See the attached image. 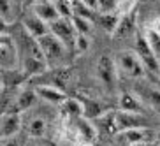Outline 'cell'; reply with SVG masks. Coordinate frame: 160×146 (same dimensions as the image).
Returning <instances> with one entry per match:
<instances>
[{"mask_svg": "<svg viewBox=\"0 0 160 146\" xmlns=\"http://www.w3.org/2000/svg\"><path fill=\"white\" fill-rule=\"evenodd\" d=\"M142 33H144L148 44L151 46V49L155 51V55H157V57H160V33L157 32L151 25H150V27H146V28L142 30Z\"/></svg>", "mask_w": 160, "mask_h": 146, "instance_id": "cell-24", "label": "cell"}, {"mask_svg": "<svg viewBox=\"0 0 160 146\" xmlns=\"http://www.w3.org/2000/svg\"><path fill=\"white\" fill-rule=\"evenodd\" d=\"M79 2L90 11H99V0H79Z\"/></svg>", "mask_w": 160, "mask_h": 146, "instance_id": "cell-30", "label": "cell"}, {"mask_svg": "<svg viewBox=\"0 0 160 146\" xmlns=\"http://www.w3.org/2000/svg\"><path fill=\"white\" fill-rule=\"evenodd\" d=\"M95 71H97V78H99L108 88L113 90L114 86H116V79H118V74H120V72H118L114 58H109L108 55H102V57L97 60Z\"/></svg>", "mask_w": 160, "mask_h": 146, "instance_id": "cell-5", "label": "cell"}, {"mask_svg": "<svg viewBox=\"0 0 160 146\" xmlns=\"http://www.w3.org/2000/svg\"><path fill=\"white\" fill-rule=\"evenodd\" d=\"M136 51H137L139 58L142 60V63H144V67L148 69V71L160 72V62H158L160 57H157V55H155V51H153L151 46L148 44V41H146V37H144V33H142V32H137Z\"/></svg>", "mask_w": 160, "mask_h": 146, "instance_id": "cell-6", "label": "cell"}, {"mask_svg": "<svg viewBox=\"0 0 160 146\" xmlns=\"http://www.w3.org/2000/svg\"><path fill=\"white\" fill-rule=\"evenodd\" d=\"M12 11V5H11V0H2V13H0V18H2V25L5 27L7 23V16L11 14Z\"/></svg>", "mask_w": 160, "mask_h": 146, "instance_id": "cell-29", "label": "cell"}, {"mask_svg": "<svg viewBox=\"0 0 160 146\" xmlns=\"http://www.w3.org/2000/svg\"><path fill=\"white\" fill-rule=\"evenodd\" d=\"M48 62L39 57H21V72L25 78L42 76L48 71Z\"/></svg>", "mask_w": 160, "mask_h": 146, "instance_id": "cell-11", "label": "cell"}, {"mask_svg": "<svg viewBox=\"0 0 160 146\" xmlns=\"http://www.w3.org/2000/svg\"><path fill=\"white\" fill-rule=\"evenodd\" d=\"M123 137L128 144H134V143H144L146 139V130L144 128H130V130L123 132Z\"/></svg>", "mask_w": 160, "mask_h": 146, "instance_id": "cell-26", "label": "cell"}, {"mask_svg": "<svg viewBox=\"0 0 160 146\" xmlns=\"http://www.w3.org/2000/svg\"><path fill=\"white\" fill-rule=\"evenodd\" d=\"M39 46L44 53V58H46L48 65L51 69H58V67H65L67 63V53H69V46H67L63 41L55 35V33H46L42 37L37 39Z\"/></svg>", "mask_w": 160, "mask_h": 146, "instance_id": "cell-1", "label": "cell"}, {"mask_svg": "<svg viewBox=\"0 0 160 146\" xmlns=\"http://www.w3.org/2000/svg\"><path fill=\"white\" fill-rule=\"evenodd\" d=\"M95 125L99 130H102L104 134H114L118 132V127H116V111H106L102 116H99L95 120Z\"/></svg>", "mask_w": 160, "mask_h": 146, "instance_id": "cell-18", "label": "cell"}, {"mask_svg": "<svg viewBox=\"0 0 160 146\" xmlns=\"http://www.w3.org/2000/svg\"><path fill=\"white\" fill-rule=\"evenodd\" d=\"M72 122H74V125H72V128H74V137L78 139V143H79L81 146H92L93 144L95 139H97V134H99L97 125H95V123H90V120L85 116L76 118Z\"/></svg>", "mask_w": 160, "mask_h": 146, "instance_id": "cell-4", "label": "cell"}, {"mask_svg": "<svg viewBox=\"0 0 160 146\" xmlns=\"http://www.w3.org/2000/svg\"><path fill=\"white\" fill-rule=\"evenodd\" d=\"M46 120L44 118H33V120H30L28 127H27V132H28V136L33 137V139H39V137H42L44 134H46Z\"/></svg>", "mask_w": 160, "mask_h": 146, "instance_id": "cell-23", "label": "cell"}, {"mask_svg": "<svg viewBox=\"0 0 160 146\" xmlns=\"http://www.w3.org/2000/svg\"><path fill=\"white\" fill-rule=\"evenodd\" d=\"M62 113L69 120H76V118L83 116V104H81L79 97H67L65 102L62 104Z\"/></svg>", "mask_w": 160, "mask_h": 146, "instance_id": "cell-17", "label": "cell"}, {"mask_svg": "<svg viewBox=\"0 0 160 146\" xmlns=\"http://www.w3.org/2000/svg\"><path fill=\"white\" fill-rule=\"evenodd\" d=\"M120 18H122V16L118 14L116 11H113V13H100L99 23L109 35H113L116 27H118V23H120Z\"/></svg>", "mask_w": 160, "mask_h": 146, "instance_id": "cell-21", "label": "cell"}, {"mask_svg": "<svg viewBox=\"0 0 160 146\" xmlns=\"http://www.w3.org/2000/svg\"><path fill=\"white\" fill-rule=\"evenodd\" d=\"M136 18H137V11H130V13H127V14H122V18H120V23H118L116 30H114V33L111 35V37L114 39V41H118V39L122 37H128L130 33L136 32Z\"/></svg>", "mask_w": 160, "mask_h": 146, "instance_id": "cell-13", "label": "cell"}, {"mask_svg": "<svg viewBox=\"0 0 160 146\" xmlns=\"http://www.w3.org/2000/svg\"><path fill=\"white\" fill-rule=\"evenodd\" d=\"M120 109L130 111V113H144V104H142L141 97H137L130 92H125L120 95Z\"/></svg>", "mask_w": 160, "mask_h": 146, "instance_id": "cell-15", "label": "cell"}, {"mask_svg": "<svg viewBox=\"0 0 160 146\" xmlns=\"http://www.w3.org/2000/svg\"><path fill=\"white\" fill-rule=\"evenodd\" d=\"M151 27H153V28H155L157 32L160 33V18H157L155 21H153V23H151Z\"/></svg>", "mask_w": 160, "mask_h": 146, "instance_id": "cell-33", "label": "cell"}, {"mask_svg": "<svg viewBox=\"0 0 160 146\" xmlns=\"http://www.w3.org/2000/svg\"><path fill=\"white\" fill-rule=\"evenodd\" d=\"M81 104H83V116L88 118V120H97L99 116H102L108 109H104V106L99 102V100H93V99H88L85 95L79 97Z\"/></svg>", "mask_w": 160, "mask_h": 146, "instance_id": "cell-16", "label": "cell"}, {"mask_svg": "<svg viewBox=\"0 0 160 146\" xmlns=\"http://www.w3.org/2000/svg\"><path fill=\"white\" fill-rule=\"evenodd\" d=\"M27 146H39V144H33V143H32V144H27Z\"/></svg>", "mask_w": 160, "mask_h": 146, "instance_id": "cell-35", "label": "cell"}, {"mask_svg": "<svg viewBox=\"0 0 160 146\" xmlns=\"http://www.w3.org/2000/svg\"><path fill=\"white\" fill-rule=\"evenodd\" d=\"M21 63L18 43L14 41L12 33L2 32L0 35V67L2 71H16Z\"/></svg>", "mask_w": 160, "mask_h": 146, "instance_id": "cell-3", "label": "cell"}, {"mask_svg": "<svg viewBox=\"0 0 160 146\" xmlns=\"http://www.w3.org/2000/svg\"><path fill=\"white\" fill-rule=\"evenodd\" d=\"M128 146H146L144 143H134V144H128Z\"/></svg>", "mask_w": 160, "mask_h": 146, "instance_id": "cell-34", "label": "cell"}, {"mask_svg": "<svg viewBox=\"0 0 160 146\" xmlns=\"http://www.w3.org/2000/svg\"><path fill=\"white\" fill-rule=\"evenodd\" d=\"M116 127L118 132H125L130 128H146V118L142 113L130 111H116Z\"/></svg>", "mask_w": 160, "mask_h": 146, "instance_id": "cell-8", "label": "cell"}, {"mask_svg": "<svg viewBox=\"0 0 160 146\" xmlns=\"http://www.w3.org/2000/svg\"><path fill=\"white\" fill-rule=\"evenodd\" d=\"M116 62V67H118V72L127 78H132V79H141L144 78V72H146V67L142 63V60L139 58L137 51L134 49H125V51H120L114 58Z\"/></svg>", "mask_w": 160, "mask_h": 146, "instance_id": "cell-2", "label": "cell"}, {"mask_svg": "<svg viewBox=\"0 0 160 146\" xmlns=\"http://www.w3.org/2000/svg\"><path fill=\"white\" fill-rule=\"evenodd\" d=\"M33 13H35L39 18H42L46 23H51V21L60 18V13L57 11L53 0H39L37 4L33 5Z\"/></svg>", "mask_w": 160, "mask_h": 146, "instance_id": "cell-14", "label": "cell"}, {"mask_svg": "<svg viewBox=\"0 0 160 146\" xmlns=\"http://www.w3.org/2000/svg\"><path fill=\"white\" fill-rule=\"evenodd\" d=\"M72 25H74V28L78 33H85L88 35L92 32V23H90V19L86 16H81V14H72Z\"/></svg>", "mask_w": 160, "mask_h": 146, "instance_id": "cell-25", "label": "cell"}, {"mask_svg": "<svg viewBox=\"0 0 160 146\" xmlns=\"http://www.w3.org/2000/svg\"><path fill=\"white\" fill-rule=\"evenodd\" d=\"M118 0H99V13H113L116 11Z\"/></svg>", "mask_w": 160, "mask_h": 146, "instance_id": "cell-28", "label": "cell"}, {"mask_svg": "<svg viewBox=\"0 0 160 146\" xmlns=\"http://www.w3.org/2000/svg\"><path fill=\"white\" fill-rule=\"evenodd\" d=\"M139 93H141V99H144L151 108H155L157 111H160V90L158 88L144 86V88H139Z\"/></svg>", "mask_w": 160, "mask_h": 146, "instance_id": "cell-22", "label": "cell"}, {"mask_svg": "<svg viewBox=\"0 0 160 146\" xmlns=\"http://www.w3.org/2000/svg\"><path fill=\"white\" fill-rule=\"evenodd\" d=\"M49 32L55 33L60 41H63V43L69 46V49L74 48V41H76L78 32H76L71 18H63V16H60L58 19L51 21V23H49Z\"/></svg>", "mask_w": 160, "mask_h": 146, "instance_id": "cell-7", "label": "cell"}, {"mask_svg": "<svg viewBox=\"0 0 160 146\" xmlns=\"http://www.w3.org/2000/svg\"><path fill=\"white\" fill-rule=\"evenodd\" d=\"M2 146H23L21 141H19L18 137H9V139H2Z\"/></svg>", "mask_w": 160, "mask_h": 146, "instance_id": "cell-31", "label": "cell"}, {"mask_svg": "<svg viewBox=\"0 0 160 146\" xmlns=\"http://www.w3.org/2000/svg\"><path fill=\"white\" fill-rule=\"evenodd\" d=\"M71 69L69 67H58V69H53L51 72V85L58 86L60 90H65V86L69 85V81H71Z\"/></svg>", "mask_w": 160, "mask_h": 146, "instance_id": "cell-20", "label": "cell"}, {"mask_svg": "<svg viewBox=\"0 0 160 146\" xmlns=\"http://www.w3.org/2000/svg\"><path fill=\"white\" fill-rule=\"evenodd\" d=\"M39 0H23V7H33Z\"/></svg>", "mask_w": 160, "mask_h": 146, "instance_id": "cell-32", "label": "cell"}, {"mask_svg": "<svg viewBox=\"0 0 160 146\" xmlns=\"http://www.w3.org/2000/svg\"><path fill=\"white\" fill-rule=\"evenodd\" d=\"M39 95L35 93V90L25 88L21 90L18 95H16V111H25V109H30L33 104L37 102Z\"/></svg>", "mask_w": 160, "mask_h": 146, "instance_id": "cell-19", "label": "cell"}, {"mask_svg": "<svg viewBox=\"0 0 160 146\" xmlns=\"http://www.w3.org/2000/svg\"><path fill=\"white\" fill-rule=\"evenodd\" d=\"M21 25H23V28L27 30L33 39H39V37H42V35H46V33H49V23H46L42 18H39L35 13L25 16Z\"/></svg>", "mask_w": 160, "mask_h": 146, "instance_id": "cell-12", "label": "cell"}, {"mask_svg": "<svg viewBox=\"0 0 160 146\" xmlns=\"http://www.w3.org/2000/svg\"><path fill=\"white\" fill-rule=\"evenodd\" d=\"M19 130H21V114H19V111L2 113V123H0L2 139H9V137L18 136Z\"/></svg>", "mask_w": 160, "mask_h": 146, "instance_id": "cell-9", "label": "cell"}, {"mask_svg": "<svg viewBox=\"0 0 160 146\" xmlns=\"http://www.w3.org/2000/svg\"><path fill=\"white\" fill-rule=\"evenodd\" d=\"M74 49L79 53V55H85V53L90 49L88 35H85V33H78V35H76V41H74Z\"/></svg>", "mask_w": 160, "mask_h": 146, "instance_id": "cell-27", "label": "cell"}, {"mask_svg": "<svg viewBox=\"0 0 160 146\" xmlns=\"http://www.w3.org/2000/svg\"><path fill=\"white\" fill-rule=\"evenodd\" d=\"M35 93L39 95V99L46 100V102L53 104V106H62L65 102L67 95L63 90H60L58 86L51 85V83H42V85H37L35 86Z\"/></svg>", "mask_w": 160, "mask_h": 146, "instance_id": "cell-10", "label": "cell"}]
</instances>
